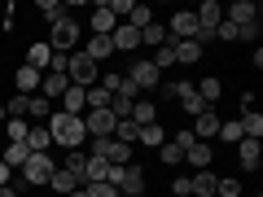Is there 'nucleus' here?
Here are the masks:
<instances>
[{
	"label": "nucleus",
	"instance_id": "nucleus-1",
	"mask_svg": "<svg viewBox=\"0 0 263 197\" xmlns=\"http://www.w3.org/2000/svg\"><path fill=\"white\" fill-rule=\"evenodd\" d=\"M48 136H53V145H66V149H79V145L88 141L84 119H79V114H66V110H53V119H48Z\"/></svg>",
	"mask_w": 263,
	"mask_h": 197
},
{
	"label": "nucleus",
	"instance_id": "nucleus-2",
	"mask_svg": "<svg viewBox=\"0 0 263 197\" xmlns=\"http://www.w3.org/2000/svg\"><path fill=\"white\" fill-rule=\"evenodd\" d=\"M53 158L48 153H31L27 162H22V184H31V188H48V180H53Z\"/></svg>",
	"mask_w": 263,
	"mask_h": 197
},
{
	"label": "nucleus",
	"instance_id": "nucleus-3",
	"mask_svg": "<svg viewBox=\"0 0 263 197\" xmlns=\"http://www.w3.org/2000/svg\"><path fill=\"white\" fill-rule=\"evenodd\" d=\"M75 44H79V22H75V18H62V22H53L48 48H53V53H62V48H75Z\"/></svg>",
	"mask_w": 263,
	"mask_h": 197
},
{
	"label": "nucleus",
	"instance_id": "nucleus-4",
	"mask_svg": "<svg viewBox=\"0 0 263 197\" xmlns=\"http://www.w3.org/2000/svg\"><path fill=\"white\" fill-rule=\"evenodd\" d=\"M127 79H132V88H136V92H158V84H162V75L154 70L149 62H132Z\"/></svg>",
	"mask_w": 263,
	"mask_h": 197
},
{
	"label": "nucleus",
	"instance_id": "nucleus-5",
	"mask_svg": "<svg viewBox=\"0 0 263 197\" xmlns=\"http://www.w3.org/2000/svg\"><path fill=\"white\" fill-rule=\"evenodd\" d=\"M167 35H171V40H193V35H197V18H193V9L171 13V18H167Z\"/></svg>",
	"mask_w": 263,
	"mask_h": 197
},
{
	"label": "nucleus",
	"instance_id": "nucleus-6",
	"mask_svg": "<svg viewBox=\"0 0 263 197\" xmlns=\"http://www.w3.org/2000/svg\"><path fill=\"white\" fill-rule=\"evenodd\" d=\"M224 22H233V27H254L259 22V5H250V0H233L224 9Z\"/></svg>",
	"mask_w": 263,
	"mask_h": 197
},
{
	"label": "nucleus",
	"instance_id": "nucleus-7",
	"mask_svg": "<svg viewBox=\"0 0 263 197\" xmlns=\"http://www.w3.org/2000/svg\"><path fill=\"white\" fill-rule=\"evenodd\" d=\"M233 149H237V162H241V171H259V162H263V145H259V141L241 136Z\"/></svg>",
	"mask_w": 263,
	"mask_h": 197
},
{
	"label": "nucleus",
	"instance_id": "nucleus-8",
	"mask_svg": "<svg viewBox=\"0 0 263 197\" xmlns=\"http://www.w3.org/2000/svg\"><path fill=\"white\" fill-rule=\"evenodd\" d=\"M114 114L110 110H88V119H84V131L88 136H114Z\"/></svg>",
	"mask_w": 263,
	"mask_h": 197
},
{
	"label": "nucleus",
	"instance_id": "nucleus-9",
	"mask_svg": "<svg viewBox=\"0 0 263 197\" xmlns=\"http://www.w3.org/2000/svg\"><path fill=\"white\" fill-rule=\"evenodd\" d=\"M193 18H197V31H215L224 22V9H219V0H202L193 9Z\"/></svg>",
	"mask_w": 263,
	"mask_h": 197
},
{
	"label": "nucleus",
	"instance_id": "nucleus-10",
	"mask_svg": "<svg viewBox=\"0 0 263 197\" xmlns=\"http://www.w3.org/2000/svg\"><path fill=\"white\" fill-rule=\"evenodd\" d=\"M189 131H193V136H197V141H215V136H219V114L215 110H206V114H197V119H193V127H189Z\"/></svg>",
	"mask_w": 263,
	"mask_h": 197
},
{
	"label": "nucleus",
	"instance_id": "nucleus-11",
	"mask_svg": "<svg viewBox=\"0 0 263 197\" xmlns=\"http://www.w3.org/2000/svg\"><path fill=\"white\" fill-rule=\"evenodd\" d=\"M171 53H176V66H193V62H202L206 48L197 44V40H171Z\"/></svg>",
	"mask_w": 263,
	"mask_h": 197
},
{
	"label": "nucleus",
	"instance_id": "nucleus-12",
	"mask_svg": "<svg viewBox=\"0 0 263 197\" xmlns=\"http://www.w3.org/2000/svg\"><path fill=\"white\" fill-rule=\"evenodd\" d=\"M215 184H219V175L215 171H197V175H189V197H215Z\"/></svg>",
	"mask_w": 263,
	"mask_h": 197
},
{
	"label": "nucleus",
	"instance_id": "nucleus-13",
	"mask_svg": "<svg viewBox=\"0 0 263 197\" xmlns=\"http://www.w3.org/2000/svg\"><path fill=\"white\" fill-rule=\"evenodd\" d=\"M180 110L189 114V119H197V114H206V110H215V105H206L202 96L193 92V84H180Z\"/></svg>",
	"mask_w": 263,
	"mask_h": 197
},
{
	"label": "nucleus",
	"instance_id": "nucleus-14",
	"mask_svg": "<svg viewBox=\"0 0 263 197\" xmlns=\"http://www.w3.org/2000/svg\"><path fill=\"white\" fill-rule=\"evenodd\" d=\"M119 193H127V197H141L145 193V171L132 162V167H123V180H119Z\"/></svg>",
	"mask_w": 263,
	"mask_h": 197
},
{
	"label": "nucleus",
	"instance_id": "nucleus-15",
	"mask_svg": "<svg viewBox=\"0 0 263 197\" xmlns=\"http://www.w3.org/2000/svg\"><path fill=\"white\" fill-rule=\"evenodd\" d=\"M40 70H31V66H18V70H13V84H18V96H35L40 92Z\"/></svg>",
	"mask_w": 263,
	"mask_h": 197
},
{
	"label": "nucleus",
	"instance_id": "nucleus-16",
	"mask_svg": "<svg viewBox=\"0 0 263 197\" xmlns=\"http://www.w3.org/2000/svg\"><path fill=\"white\" fill-rule=\"evenodd\" d=\"M66 88H70V79H66V75H53V70L40 79V96H44V101H62Z\"/></svg>",
	"mask_w": 263,
	"mask_h": 197
},
{
	"label": "nucleus",
	"instance_id": "nucleus-17",
	"mask_svg": "<svg viewBox=\"0 0 263 197\" xmlns=\"http://www.w3.org/2000/svg\"><path fill=\"white\" fill-rule=\"evenodd\" d=\"M79 53L92 57V62L101 66L105 57H114V40H110V35H92V40H88V48H79Z\"/></svg>",
	"mask_w": 263,
	"mask_h": 197
},
{
	"label": "nucleus",
	"instance_id": "nucleus-18",
	"mask_svg": "<svg viewBox=\"0 0 263 197\" xmlns=\"http://www.w3.org/2000/svg\"><path fill=\"white\" fill-rule=\"evenodd\" d=\"M110 40H114V53H123V48H141V31H136V27H127V22H119Z\"/></svg>",
	"mask_w": 263,
	"mask_h": 197
},
{
	"label": "nucleus",
	"instance_id": "nucleus-19",
	"mask_svg": "<svg viewBox=\"0 0 263 197\" xmlns=\"http://www.w3.org/2000/svg\"><path fill=\"white\" fill-rule=\"evenodd\" d=\"M114 27H119V18L110 13V5H97L92 9V35H114Z\"/></svg>",
	"mask_w": 263,
	"mask_h": 197
},
{
	"label": "nucleus",
	"instance_id": "nucleus-20",
	"mask_svg": "<svg viewBox=\"0 0 263 197\" xmlns=\"http://www.w3.org/2000/svg\"><path fill=\"white\" fill-rule=\"evenodd\" d=\"M48 62H53V48H48V40H44V44H31V48H27V62H22V66H31V70L44 75Z\"/></svg>",
	"mask_w": 263,
	"mask_h": 197
},
{
	"label": "nucleus",
	"instance_id": "nucleus-21",
	"mask_svg": "<svg viewBox=\"0 0 263 197\" xmlns=\"http://www.w3.org/2000/svg\"><path fill=\"white\" fill-rule=\"evenodd\" d=\"M0 158H5L9 171H22V162L31 158V149H27V141H9V149H0Z\"/></svg>",
	"mask_w": 263,
	"mask_h": 197
},
{
	"label": "nucleus",
	"instance_id": "nucleus-22",
	"mask_svg": "<svg viewBox=\"0 0 263 197\" xmlns=\"http://www.w3.org/2000/svg\"><path fill=\"white\" fill-rule=\"evenodd\" d=\"M27 149H31V153H48V149H53V136H48L44 123H35V127L27 131Z\"/></svg>",
	"mask_w": 263,
	"mask_h": 197
},
{
	"label": "nucleus",
	"instance_id": "nucleus-23",
	"mask_svg": "<svg viewBox=\"0 0 263 197\" xmlns=\"http://www.w3.org/2000/svg\"><path fill=\"white\" fill-rule=\"evenodd\" d=\"M211 158H215V149H211L206 141H197L193 149L184 153V162H189V167H197V171H206V167H211Z\"/></svg>",
	"mask_w": 263,
	"mask_h": 197
},
{
	"label": "nucleus",
	"instance_id": "nucleus-24",
	"mask_svg": "<svg viewBox=\"0 0 263 197\" xmlns=\"http://www.w3.org/2000/svg\"><path fill=\"white\" fill-rule=\"evenodd\" d=\"M132 123H136V127L158 123V105H154V101H136V105H132Z\"/></svg>",
	"mask_w": 263,
	"mask_h": 197
},
{
	"label": "nucleus",
	"instance_id": "nucleus-25",
	"mask_svg": "<svg viewBox=\"0 0 263 197\" xmlns=\"http://www.w3.org/2000/svg\"><path fill=\"white\" fill-rule=\"evenodd\" d=\"M193 92L202 96L206 105H215V101H219V92H224V84H219L215 75H206V79H197V88H193Z\"/></svg>",
	"mask_w": 263,
	"mask_h": 197
},
{
	"label": "nucleus",
	"instance_id": "nucleus-26",
	"mask_svg": "<svg viewBox=\"0 0 263 197\" xmlns=\"http://www.w3.org/2000/svg\"><path fill=\"white\" fill-rule=\"evenodd\" d=\"M105 175H110V162H105V158H92V153H88L84 180H88V184H105Z\"/></svg>",
	"mask_w": 263,
	"mask_h": 197
},
{
	"label": "nucleus",
	"instance_id": "nucleus-27",
	"mask_svg": "<svg viewBox=\"0 0 263 197\" xmlns=\"http://www.w3.org/2000/svg\"><path fill=\"white\" fill-rule=\"evenodd\" d=\"M167 22H149V27H145L141 31V44H149V48H162V44H167Z\"/></svg>",
	"mask_w": 263,
	"mask_h": 197
},
{
	"label": "nucleus",
	"instance_id": "nucleus-28",
	"mask_svg": "<svg viewBox=\"0 0 263 197\" xmlns=\"http://www.w3.org/2000/svg\"><path fill=\"white\" fill-rule=\"evenodd\" d=\"M136 141H141V145H149V149H158V145L167 141V131H162V123H149V127H141V131H136Z\"/></svg>",
	"mask_w": 263,
	"mask_h": 197
},
{
	"label": "nucleus",
	"instance_id": "nucleus-29",
	"mask_svg": "<svg viewBox=\"0 0 263 197\" xmlns=\"http://www.w3.org/2000/svg\"><path fill=\"white\" fill-rule=\"evenodd\" d=\"M62 110L66 114H79V110H84V88H75V84L66 88V92H62Z\"/></svg>",
	"mask_w": 263,
	"mask_h": 197
},
{
	"label": "nucleus",
	"instance_id": "nucleus-30",
	"mask_svg": "<svg viewBox=\"0 0 263 197\" xmlns=\"http://www.w3.org/2000/svg\"><path fill=\"white\" fill-rule=\"evenodd\" d=\"M136 131H141V127H136L132 119H119V123H114V141H119V145H136Z\"/></svg>",
	"mask_w": 263,
	"mask_h": 197
},
{
	"label": "nucleus",
	"instance_id": "nucleus-31",
	"mask_svg": "<svg viewBox=\"0 0 263 197\" xmlns=\"http://www.w3.org/2000/svg\"><path fill=\"white\" fill-rule=\"evenodd\" d=\"M48 188H57V193H75V188H79V180L75 175H70V171H53V180H48Z\"/></svg>",
	"mask_w": 263,
	"mask_h": 197
},
{
	"label": "nucleus",
	"instance_id": "nucleus-32",
	"mask_svg": "<svg viewBox=\"0 0 263 197\" xmlns=\"http://www.w3.org/2000/svg\"><path fill=\"white\" fill-rule=\"evenodd\" d=\"M27 114H31V119H40V123H44V119H53V101H44V96H31V101H27Z\"/></svg>",
	"mask_w": 263,
	"mask_h": 197
},
{
	"label": "nucleus",
	"instance_id": "nucleus-33",
	"mask_svg": "<svg viewBox=\"0 0 263 197\" xmlns=\"http://www.w3.org/2000/svg\"><path fill=\"white\" fill-rule=\"evenodd\" d=\"M158 158L167 162V167H180V162H184V149H180L176 141H162V145H158Z\"/></svg>",
	"mask_w": 263,
	"mask_h": 197
},
{
	"label": "nucleus",
	"instance_id": "nucleus-34",
	"mask_svg": "<svg viewBox=\"0 0 263 197\" xmlns=\"http://www.w3.org/2000/svg\"><path fill=\"white\" fill-rule=\"evenodd\" d=\"M154 22V13H149V5H132V13H127V27H136V31H145Z\"/></svg>",
	"mask_w": 263,
	"mask_h": 197
},
{
	"label": "nucleus",
	"instance_id": "nucleus-35",
	"mask_svg": "<svg viewBox=\"0 0 263 197\" xmlns=\"http://www.w3.org/2000/svg\"><path fill=\"white\" fill-rule=\"evenodd\" d=\"M84 167H88V153L70 149V153H66V167H62V171H70V175H75V180H84Z\"/></svg>",
	"mask_w": 263,
	"mask_h": 197
},
{
	"label": "nucleus",
	"instance_id": "nucleus-36",
	"mask_svg": "<svg viewBox=\"0 0 263 197\" xmlns=\"http://www.w3.org/2000/svg\"><path fill=\"white\" fill-rule=\"evenodd\" d=\"M219 141H224V145H237V141H241V123H237V119L219 123Z\"/></svg>",
	"mask_w": 263,
	"mask_h": 197
},
{
	"label": "nucleus",
	"instance_id": "nucleus-37",
	"mask_svg": "<svg viewBox=\"0 0 263 197\" xmlns=\"http://www.w3.org/2000/svg\"><path fill=\"white\" fill-rule=\"evenodd\" d=\"M40 13H44L48 22H62L66 18V5H62V0H40Z\"/></svg>",
	"mask_w": 263,
	"mask_h": 197
},
{
	"label": "nucleus",
	"instance_id": "nucleus-38",
	"mask_svg": "<svg viewBox=\"0 0 263 197\" xmlns=\"http://www.w3.org/2000/svg\"><path fill=\"white\" fill-rule=\"evenodd\" d=\"M215 197H241V180H233V175H224L215 184Z\"/></svg>",
	"mask_w": 263,
	"mask_h": 197
},
{
	"label": "nucleus",
	"instance_id": "nucleus-39",
	"mask_svg": "<svg viewBox=\"0 0 263 197\" xmlns=\"http://www.w3.org/2000/svg\"><path fill=\"white\" fill-rule=\"evenodd\" d=\"M171 141H176V145H180V149H184V153H189V149H193V145H197V136H193V131H189V127H180V131H176V136H171Z\"/></svg>",
	"mask_w": 263,
	"mask_h": 197
},
{
	"label": "nucleus",
	"instance_id": "nucleus-40",
	"mask_svg": "<svg viewBox=\"0 0 263 197\" xmlns=\"http://www.w3.org/2000/svg\"><path fill=\"white\" fill-rule=\"evenodd\" d=\"M27 101H31V96H13L9 110H5V119H22V114H27Z\"/></svg>",
	"mask_w": 263,
	"mask_h": 197
},
{
	"label": "nucleus",
	"instance_id": "nucleus-41",
	"mask_svg": "<svg viewBox=\"0 0 263 197\" xmlns=\"http://www.w3.org/2000/svg\"><path fill=\"white\" fill-rule=\"evenodd\" d=\"M84 193L88 197H119V188H114V184H88Z\"/></svg>",
	"mask_w": 263,
	"mask_h": 197
},
{
	"label": "nucleus",
	"instance_id": "nucleus-42",
	"mask_svg": "<svg viewBox=\"0 0 263 197\" xmlns=\"http://www.w3.org/2000/svg\"><path fill=\"white\" fill-rule=\"evenodd\" d=\"M27 123H22V119H9V141H27Z\"/></svg>",
	"mask_w": 263,
	"mask_h": 197
},
{
	"label": "nucleus",
	"instance_id": "nucleus-43",
	"mask_svg": "<svg viewBox=\"0 0 263 197\" xmlns=\"http://www.w3.org/2000/svg\"><path fill=\"white\" fill-rule=\"evenodd\" d=\"M171 193H176V197H189V175H180L176 184H171Z\"/></svg>",
	"mask_w": 263,
	"mask_h": 197
},
{
	"label": "nucleus",
	"instance_id": "nucleus-44",
	"mask_svg": "<svg viewBox=\"0 0 263 197\" xmlns=\"http://www.w3.org/2000/svg\"><path fill=\"white\" fill-rule=\"evenodd\" d=\"M9 184V167H5V158H0V188Z\"/></svg>",
	"mask_w": 263,
	"mask_h": 197
},
{
	"label": "nucleus",
	"instance_id": "nucleus-45",
	"mask_svg": "<svg viewBox=\"0 0 263 197\" xmlns=\"http://www.w3.org/2000/svg\"><path fill=\"white\" fill-rule=\"evenodd\" d=\"M0 197H18V188H9V184H5V188H0Z\"/></svg>",
	"mask_w": 263,
	"mask_h": 197
},
{
	"label": "nucleus",
	"instance_id": "nucleus-46",
	"mask_svg": "<svg viewBox=\"0 0 263 197\" xmlns=\"http://www.w3.org/2000/svg\"><path fill=\"white\" fill-rule=\"evenodd\" d=\"M66 197H88V193H84V188H75V193H66Z\"/></svg>",
	"mask_w": 263,
	"mask_h": 197
},
{
	"label": "nucleus",
	"instance_id": "nucleus-47",
	"mask_svg": "<svg viewBox=\"0 0 263 197\" xmlns=\"http://www.w3.org/2000/svg\"><path fill=\"white\" fill-rule=\"evenodd\" d=\"M0 123H5V105H0Z\"/></svg>",
	"mask_w": 263,
	"mask_h": 197
}]
</instances>
